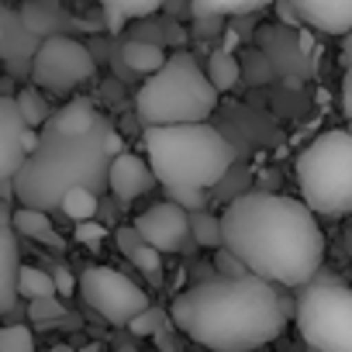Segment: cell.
Instances as JSON below:
<instances>
[{"label": "cell", "mask_w": 352, "mask_h": 352, "mask_svg": "<svg viewBox=\"0 0 352 352\" xmlns=\"http://www.w3.org/2000/svg\"><path fill=\"white\" fill-rule=\"evenodd\" d=\"M38 142L42 131H35L21 118L14 94H4L0 97V180H14L25 159L38 148Z\"/></svg>", "instance_id": "8fae6325"}, {"label": "cell", "mask_w": 352, "mask_h": 352, "mask_svg": "<svg viewBox=\"0 0 352 352\" xmlns=\"http://www.w3.org/2000/svg\"><path fill=\"white\" fill-rule=\"evenodd\" d=\"M294 321L300 338L321 352H352V287L307 283L297 297Z\"/></svg>", "instance_id": "52a82bcc"}, {"label": "cell", "mask_w": 352, "mask_h": 352, "mask_svg": "<svg viewBox=\"0 0 352 352\" xmlns=\"http://www.w3.org/2000/svg\"><path fill=\"white\" fill-rule=\"evenodd\" d=\"M135 228L142 232V239L159 249L162 256H173V252H187L194 242V225H190V211L173 204V201H162V204H152L148 211H142L135 218Z\"/></svg>", "instance_id": "30bf717a"}, {"label": "cell", "mask_w": 352, "mask_h": 352, "mask_svg": "<svg viewBox=\"0 0 352 352\" xmlns=\"http://www.w3.org/2000/svg\"><path fill=\"white\" fill-rule=\"evenodd\" d=\"M300 201L324 218H342L352 211V131H321L297 155Z\"/></svg>", "instance_id": "8992f818"}, {"label": "cell", "mask_w": 352, "mask_h": 352, "mask_svg": "<svg viewBox=\"0 0 352 352\" xmlns=\"http://www.w3.org/2000/svg\"><path fill=\"white\" fill-rule=\"evenodd\" d=\"M307 352H321V349H311V345H307Z\"/></svg>", "instance_id": "74e56055"}, {"label": "cell", "mask_w": 352, "mask_h": 352, "mask_svg": "<svg viewBox=\"0 0 352 352\" xmlns=\"http://www.w3.org/2000/svg\"><path fill=\"white\" fill-rule=\"evenodd\" d=\"M107 131L104 121L94 131L66 135L42 128L38 148L25 159V166L14 176V201L21 208L38 211H59L66 194L76 187H87L94 194L111 190V152H107Z\"/></svg>", "instance_id": "3957f363"}, {"label": "cell", "mask_w": 352, "mask_h": 352, "mask_svg": "<svg viewBox=\"0 0 352 352\" xmlns=\"http://www.w3.org/2000/svg\"><path fill=\"white\" fill-rule=\"evenodd\" d=\"M218 107V87L211 83L208 69L190 52H173L169 63L148 76L135 94V111L152 124H197L208 121Z\"/></svg>", "instance_id": "5b68a950"}, {"label": "cell", "mask_w": 352, "mask_h": 352, "mask_svg": "<svg viewBox=\"0 0 352 352\" xmlns=\"http://www.w3.org/2000/svg\"><path fill=\"white\" fill-rule=\"evenodd\" d=\"M94 73H97V59L83 42H76L73 35H52L42 42L35 56L32 83L49 94H69L87 80H94Z\"/></svg>", "instance_id": "9c48e42d"}, {"label": "cell", "mask_w": 352, "mask_h": 352, "mask_svg": "<svg viewBox=\"0 0 352 352\" xmlns=\"http://www.w3.org/2000/svg\"><path fill=\"white\" fill-rule=\"evenodd\" d=\"M49 4H63V0H49Z\"/></svg>", "instance_id": "f35d334b"}, {"label": "cell", "mask_w": 352, "mask_h": 352, "mask_svg": "<svg viewBox=\"0 0 352 352\" xmlns=\"http://www.w3.org/2000/svg\"><path fill=\"white\" fill-rule=\"evenodd\" d=\"M52 352H59V349H52Z\"/></svg>", "instance_id": "60d3db41"}, {"label": "cell", "mask_w": 352, "mask_h": 352, "mask_svg": "<svg viewBox=\"0 0 352 352\" xmlns=\"http://www.w3.org/2000/svg\"><path fill=\"white\" fill-rule=\"evenodd\" d=\"M145 159L166 190H208L235 162L232 142L211 128L197 124H152L142 131Z\"/></svg>", "instance_id": "277c9868"}, {"label": "cell", "mask_w": 352, "mask_h": 352, "mask_svg": "<svg viewBox=\"0 0 352 352\" xmlns=\"http://www.w3.org/2000/svg\"><path fill=\"white\" fill-rule=\"evenodd\" d=\"M28 318H32L38 328H52V324L63 318V300H59V297H38V300H28Z\"/></svg>", "instance_id": "f1b7e54d"}, {"label": "cell", "mask_w": 352, "mask_h": 352, "mask_svg": "<svg viewBox=\"0 0 352 352\" xmlns=\"http://www.w3.org/2000/svg\"><path fill=\"white\" fill-rule=\"evenodd\" d=\"M294 14L321 35H349L352 32V0H287Z\"/></svg>", "instance_id": "5bb4252c"}, {"label": "cell", "mask_w": 352, "mask_h": 352, "mask_svg": "<svg viewBox=\"0 0 352 352\" xmlns=\"http://www.w3.org/2000/svg\"><path fill=\"white\" fill-rule=\"evenodd\" d=\"M104 124V118L94 111V104L90 100H83V97H76V100H69L66 107H59L52 118H49V131H66V135H83V131H94V128H100Z\"/></svg>", "instance_id": "e0dca14e"}, {"label": "cell", "mask_w": 352, "mask_h": 352, "mask_svg": "<svg viewBox=\"0 0 352 352\" xmlns=\"http://www.w3.org/2000/svg\"><path fill=\"white\" fill-rule=\"evenodd\" d=\"M276 4V0H190V14L197 21L204 18H228V14H252Z\"/></svg>", "instance_id": "7402d4cb"}, {"label": "cell", "mask_w": 352, "mask_h": 352, "mask_svg": "<svg viewBox=\"0 0 352 352\" xmlns=\"http://www.w3.org/2000/svg\"><path fill=\"white\" fill-rule=\"evenodd\" d=\"M59 211H63L66 218H73L76 225H80V221H94L97 211H100V194H94V190H87V187H76V190L66 194V201H63Z\"/></svg>", "instance_id": "d4e9b609"}, {"label": "cell", "mask_w": 352, "mask_h": 352, "mask_svg": "<svg viewBox=\"0 0 352 352\" xmlns=\"http://www.w3.org/2000/svg\"><path fill=\"white\" fill-rule=\"evenodd\" d=\"M0 352H38L35 331L28 324H4V331H0Z\"/></svg>", "instance_id": "83f0119b"}, {"label": "cell", "mask_w": 352, "mask_h": 352, "mask_svg": "<svg viewBox=\"0 0 352 352\" xmlns=\"http://www.w3.org/2000/svg\"><path fill=\"white\" fill-rule=\"evenodd\" d=\"M11 225H14L18 235H25V239H32V242H42V245H49V249H63V239H59V232H56L49 211L18 208V211H11Z\"/></svg>", "instance_id": "ac0fdd59"}, {"label": "cell", "mask_w": 352, "mask_h": 352, "mask_svg": "<svg viewBox=\"0 0 352 352\" xmlns=\"http://www.w3.org/2000/svg\"><path fill=\"white\" fill-rule=\"evenodd\" d=\"M104 235H107V228L97 225V221H80L76 225V242H83L87 249H97L104 242Z\"/></svg>", "instance_id": "1f68e13d"}, {"label": "cell", "mask_w": 352, "mask_h": 352, "mask_svg": "<svg viewBox=\"0 0 352 352\" xmlns=\"http://www.w3.org/2000/svg\"><path fill=\"white\" fill-rule=\"evenodd\" d=\"M152 184H159V180H155L148 159H138L135 152H121L111 162V194L118 201L128 204V201L142 197L145 190H152Z\"/></svg>", "instance_id": "9a60e30c"}, {"label": "cell", "mask_w": 352, "mask_h": 352, "mask_svg": "<svg viewBox=\"0 0 352 352\" xmlns=\"http://www.w3.org/2000/svg\"><path fill=\"white\" fill-rule=\"evenodd\" d=\"M173 324L211 352H259L287 324L283 297L259 276H211L173 297Z\"/></svg>", "instance_id": "7a4b0ae2"}, {"label": "cell", "mask_w": 352, "mask_h": 352, "mask_svg": "<svg viewBox=\"0 0 352 352\" xmlns=\"http://www.w3.org/2000/svg\"><path fill=\"white\" fill-rule=\"evenodd\" d=\"M52 276H56V287H59V297H73V290L80 287V280H76V276H73V273H69L66 266H56V273H52Z\"/></svg>", "instance_id": "e575fe53"}, {"label": "cell", "mask_w": 352, "mask_h": 352, "mask_svg": "<svg viewBox=\"0 0 352 352\" xmlns=\"http://www.w3.org/2000/svg\"><path fill=\"white\" fill-rule=\"evenodd\" d=\"M118 352H138V349H131V345H121V349H118Z\"/></svg>", "instance_id": "8d00e7d4"}, {"label": "cell", "mask_w": 352, "mask_h": 352, "mask_svg": "<svg viewBox=\"0 0 352 352\" xmlns=\"http://www.w3.org/2000/svg\"><path fill=\"white\" fill-rule=\"evenodd\" d=\"M14 100H18L21 118H25L32 128H45V124H49L52 111H49V104H45V97H42V87H21V90L14 94Z\"/></svg>", "instance_id": "cb8c5ba5"}, {"label": "cell", "mask_w": 352, "mask_h": 352, "mask_svg": "<svg viewBox=\"0 0 352 352\" xmlns=\"http://www.w3.org/2000/svg\"><path fill=\"white\" fill-rule=\"evenodd\" d=\"M190 225H194V242L208 245V249H225V221L211 211H190Z\"/></svg>", "instance_id": "603a6c76"}, {"label": "cell", "mask_w": 352, "mask_h": 352, "mask_svg": "<svg viewBox=\"0 0 352 352\" xmlns=\"http://www.w3.org/2000/svg\"><path fill=\"white\" fill-rule=\"evenodd\" d=\"M21 297L28 300H38V297H59V287H56V276L49 270H38V266H28L21 270Z\"/></svg>", "instance_id": "4316f807"}, {"label": "cell", "mask_w": 352, "mask_h": 352, "mask_svg": "<svg viewBox=\"0 0 352 352\" xmlns=\"http://www.w3.org/2000/svg\"><path fill=\"white\" fill-rule=\"evenodd\" d=\"M114 239H118V249L148 276V280H159V270H162V252L159 249H152L145 239H142V232L135 228V225H124V228H118L114 232Z\"/></svg>", "instance_id": "2e32d148"}, {"label": "cell", "mask_w": 352, "mask_h": 352, "mask_svg": "<svg viewBox=\"0 0 352 352\" xmlns=\"http://www.w3.org/2000/svg\"><path fill=\"white\" fill-rule=\"evenodd\" d=\"M45 38H38L28 21L21 18L18 8H4L0 11V56H4L8 69L14 76H32V66H35V56L42 49Z\"/></svg>", "instance_id": "7c38bea8"}, {"label": "cell", "mask_w": 352, "mask_h": 352, "mask_svg": "<svg viewBox=\"0 0 352 352\" xmlns=\"http://www.w3.org/2000/svg\"><path fill=\"white\" fill-rule=\"evenodd\" d=\"M21 249H18V232L11 225V204L4 208V225H0V311L11 314L18 297H21Z\"/></svg>", "instance_id": "4fadbf2b"}, {"label": "cell", "mask_w": 352, "mask_h": 352, "mask_svg": "<svg viewBox=\"0 0 352 352\" xmlns=\"http://www.w3.org/2000/svg\"><path fill=\"white\" fill-rule=\"evenodd\" d=\"M218 276H249V270H245V263L235 256V252H228V249H218Z\"/></svg>", "instance_id": "d6a6232c"}, {"label": "cell", "mask_w": 352, "mask_h": 352, "mask_svg": "<svg viewBox=\"0 0 352 352\" xmlns=\"http://www.w3.org/2000/svg\"><path fill=\"white\" fill-rule=\"evenodd\" d=\"M204 69H208L211 83L218 87V94H228L239 83V76H242V69H239V63H235L232 52H211V59H208Z\"/></svg>", "instance_id": "484cf974"}, {"label": "cell", "mask_w": 352, "mask_h": 352, "mask_svg": "<svg viewBox=\"0 0 352 352\" xmlns=\"http://www.w3.org/2000/svg\"><path fill=\"white\" fill-rule=\"evenodd\" d=\"M121 59H124V66L131 73H142V76H155L169 63V56L162 52V45L159 42H148V38H128L121 45Z\"/></svg>", "instance_id": "ffe728a7"}, {"label": "cell", "mask_w": 352, "mask_h": 352, "mask_svg": "<svg viewBox=\"0 0 352 352\" xmlns=\"http://www.w3.org/2000/svg\"><path fill=\"white\" fill-rule=\"evenodd\" d=\"M21 18L28 21V28L38 38H52V35H66L63 25H69V14L59 4H49V0H25Z\"/></svg>", "instance_id": "d6986e66"}, {"label": "cell", "mask_w": 352, "mask_h": 352, "mask_svg": "<svg viewBox=\"0 0 352 352\" xmlns=\"http://www.w3.org/2000/svg\"><path fill=\"white\" fill-rule=\"evenodd\" d=\"M166 324H173V318H166L159 307H148V311H142L128 328H131V335H155V331L166 328Z\"/></svg>", "instance_id": "4dcf8cb0"}, {"label": "cell", "mask_w": 352, "mask_h": 352, "mask_svg": "<svg viewBox=\"0 0 352 352\" xmlns=\"http://www.w3.org/2000/svg\"><path fill=\"white\" fill-rule=\"evenodd\" d=\"M173 204H180L187 211H201L204 208V190H169Z\"/></svg>", "instance_id": "836d02e7"}, {"label": "cell", "mask_w": 352, "mask_h": 352, "mask_svg": "<svg viewBox=\"0 0 352 352\" xmlns=\"http://www.w3.org/2000/svg\"><path fill=\"white\" fill-rule=\"evenodd\" d=\"M162 4H166V0H100V8H104V18H107V28H111V32H121L124 21L155 14Z\"/></svg>", "instance_id": "44dd1931"}, {"label": "cell", "mask_w": 352, "mask_h": 352, "mask_svg": "<svg viewBox=\"0 0 352 352\" xmlns=\"http://www.w3.org/2000/svg\"><path fill=\"white\" fill-rule=\"evenodd\" d=\"M80 294H83L87 307H94L111 324H131L142 311L152 307L148 294L135 280H128L121 270L100 266V263H94L80 273Z\"/></svg>", "instance_id": "ba28073f"}, {"label": "cell", "mask_w": 352, "mask_h": 352, "mask_svg": "<svg viewBox=\"0 0 352 352\" xmlns=\"http://www.w3.org/2000/svg\"><path fill=\"white\" fill-rule=\"evenodd\" d=\"M221 221L225 249L273 287H307L324 263V235L304 201L245 194L225 208Z\"/></svg>", "instance_id": "6da1fadb"}, {"label": "cell", "mask_w": 352, "mask_h": 352, "mask_svg": "<svg viewBox=\"0 0 352 352\" xmlns=\"http://www.w3.org/2000/svg\"><path fill=\"white\" fill-rule=\"evenodd\" d=\"M345 249H349V256H352V228L345 232Z\"/></svg>", "instance_id": "d590c367"}, {"label": "cell", "mask_w": 352, "mask_h": 352, "mask_svg": "<svg viewBox=\"0 0 352 352\" xmlns=\"http://www.w3.org/2000/svg\"><path fill=\"white\" fill-rule=\"evenodd\" d=\"M342 63H345V76H342V111L352 121V32L342 38Z\"/></svg>", "instance_id": "f546056e"}, {"label": "cell", "mask_w": 352, "mask_h": 352, "mask_svg": "<svg viewBox=\"0 0 352 352\" xmlns=\"http://www.w3.org/2000/svg\"><path fill=\"white\" fill-rule=\"evenodd\" d=\"M349 131H352V121H349Z\"/></svg>", "instance_id": "ab89813d"}]
</instances>
